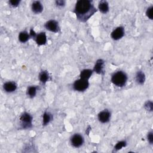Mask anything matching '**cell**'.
I'll use <instances>...</instances> for the list:
<instances>
[{
	"label": "cell",
	"mask_w": 153,
	"mask_h": 153,
	"mask_svg": "<svg viewBox=\"0 0 153 153\" xmlns=\"http://www.w3.org/2000/svg\"><path fill=\"white\" fill-rule=\"evenodd\" d=\"M99 10L102 13H106L109 11V5L108 3L105 1H101L98 6Z\"/></svg>",
	"instance_id": "14"
},
{
	"label": "cell",
	"mask_w": 153,
	"mask_h": 153,
	"mask_svg": "<svg viewBox=\"0 0 153 153\" xmlns=\"http://www.w3.org/2000/svg\"><path fill=\"white\" fill-rule=\"evenodd\" d=\"M126 142L125 141H120L118 142L116 145L115 146V149L117 150L121 149L122 148L126 147Z\"/></svg>",
	"instance_id": "20"
},
{
	"label": "cell",
	"mask_w": 153,
	"mask_h": 153,
	"mask_svg": "<svg viewBox=\"0 0 153 153\" xmlns=\"http://www.w3.org/2000/svg\"><path fill=\"white\" fill-rule=\"evenodd\" d=\"M20 121L22 123V125L24 129L26 128H30L32 126V117L31 116L27 113H25L23 114L20 118Z\"/></svg>",
	"instance_id": "4"
},
{
	"label": "cell",
	"mask_w": 153,
	"mask_h": 153,
	"mask_svg": "<svg viewBox=\"0 0 153 153\" xmlns=\"http://www.w3.org/2000/svg\"><path fill=\"white\" fill-rule=\"evenodd\" d=\"M148 141L150 143V144H152L153 142V135H152V132H150L148 133Z\"/></svg>",
	"instance_id": "23"
},
{
	"label": "cell",
	"mask_w": 153,
	"mask_h": 153,
	"mask_svg": "<svg viewBox=\"0 0 153 153\" xmlns=\"http://www.w3.org/2000/svg\"><path fill=\"white\" fill-rule=\"evenodd\" d=\"M30 35H31L32 37L35 38L36 36H37V34H36V33L35 32V31H34L33 30H31V31H30Z\"/></svg>",
	"instance_id": "26"
},
{
	"label": "cell",
	"mask_w": 153,
	"mask_h": 153,
	"mask_svg": "<svg viewBox=\"0 0 153 153\" xmlns=\"http://www.w3.org/2000/svg\"><path fill=\"white\" fill-rule=\"evenodd\" d=\"M45 27L47 30L55 33L58 32L60 30V27L58 23L54 20H51L48 21L45 24Z\"/></svg>",
	"instance_id": "5"
},
{
	"label": "cell",
	"mask_w": 153,
	"mask_h": 153,
	"mask_svg": "<svg viewBox=\"0 0 153 153\" xmlns=\"http://www.w3.org/2000/svg\"><path fill=\"white\" fill-rule=\"evenodd\" d=\"M93 74V71L89 69H86L82 70L80 73V78L88 80Z\"/></svg>",
	"instance_id": "13"
},
{
	"label": "cell",
	"mask_w": 153,
	"mask_h": 153,
	"mask_svg": "<svg viewBox=\"0 0 153 153\" xmlns=\"http://www.w3.org/2000/svg\"><path fill=\"white\" fill-rule=\"evenodd\" d=\"M145 108L148 110L152 111V103L151 102H148L145 104Z\"/></svg>",
	"instance_id": "24"
},
{
	"label": "cell",
	"mask_w": 153,
	"mask_h": 153,
	"mask_svg": "<svg viewBox=\"0 0 153 153\" xmlns=\"http://www.w3.org/2000/svg\"><path fill=\"white\" fill-rule=\"evenodd\" d=\"M32 10L34 13H41L43 10V6L39 1H34L32 4Z\"/></svg>",
	"instance_id": "11"
},
{
	"label": "cell",
	"mask_w": 153,
	"mask_h": 153,
	"mask_svg": "<svg viewBox=\"0 0 153 153\" xmlns=\"http://www.w3.org/2000/svg\"><path fill=\"white\" fill-rule=\"evenodd\" d=\"M37 93V87L35 86H31L27 90V94L30 98H34Z\"/></svg>",
	"instance_id": "19"
},
{
	"label": "cell",
	"mask_w": 153,
	"mask_h": 153,
	"mask_svg": "<svg viewBox=\"0 0 153 153\" xmlns=\"http://www.w3.org/2000/svg\"><path fill=\"white\" fill-rule=\"evenodd\" d=\"M36 43L39 46L44 45L47 42V37L44 32H41L35 37Z\"/></svg>",
	"instance_id": "9"
},
{
	"label": "cell",
	"mask_w": 153,
	"mask_h": 153,
	"mask_svg": "<svg viewBox=\"0 0 153 153\" xmlns=\"http://www.w3.org/2000/svg\"><path fill=\"white\" fill-rule=\"evenodd\" d=\"M56 5L59 7H62L65 6V1H56Z\"/></svg>",
	"instance_id": "25"
},
{
	"label": "cell",
	"mask_w": 153,
	"mask_h": 153,
	"mask_svg": "<svg viewBox=\"0 0 153 153\" xmlns=\"http://www.w3.org/2000/svg\"><path fill=\"white\" fill-rule=\"evenodd\" d=\"M96 11L94 6L89 0H79L74 8V13L77 18L82 22L88 20Z\"/></svg>",
	"instance_id": "1"
},
{
	"label": "cell",
	"mask_w": 153,
	"mask_h": 153,
	"mask_svg": "<svg viewBox=\"0 0 153 153\" xmlns=\"http://www.w3.org/2000/svg\"><path fill=\"white\" fill-rule=\"evenodd\" d=\"M20 1H18V0H12V1H10L9 3L10 5L13 7H18L19 4H20Z\"/></svg>",
	"instance_id": "22"
},
{
	"label": "cell",
	"mask_w": 153,
	"mask_h": 153,
	"mask_svg": "<svg viewBox=\"0 0 153 153\" xmlns=\"http://www.w3.org/2000/svg\"><path fill=\"white\" fill-rule=\"evenodd\" d=\"M136 80L138 84L143 85L145 81V74L142 71H139L136 76Z\"/></svg>",
	"instance_id": "15"
},
{
	"label": "cell",
	"mask_w": 153,
	"mask_h": 153,
	"mask_svg": "<svg viewBox=\"0 0 153 153\" xmlns=\"http://www.w3.org/2000/svg\"><path fill=\"white\" fill-rule=\"evenodd\" d=\"M111 118V113L107 110H105L98 114V119L99 121L102 123H106L108 122Z\"/></svg>",
	"instance_id": "8"
},
{
	"label": "cell",
	"mask_w": 153,
	"mask_h": 153,
	"mask_svg": "<svg viewBox=\"0 0 153 153\" xmlns=\"http://www.w3.org/2000/svg\"><path fill=\"white\" fill-rule=\"evenodd\" d=\"M152 9H153L152 6H151L150 7H149V8L147 9V11H146V15H147V16L149 19H150L151 20H152V18H153V17H152Z\"/></svg>",
	"instance_id": "21"
},
{
	"label": "cell",
	"mask_w": 153,
	"mask_h": 153,
	"mask_svg": "<svg viewBox=\"0 0 153 153\" xmlns=\"http://www.w3.org/2000/svg\"><path fill=\"white\" fill-rule=\"evenodd\" d=\"M17 89V85L15 82L8 81L4 85V89L6 92L11 93L15 91Z\"/></svg>",
	"instance_id": "10"
},
{
	"label": "cell",
	"mask_w": 153,
	"mask_h": 153,
	"mask_svg": "<svg viewBox=\"0 0 153 153\" xmlns=\"http://www.w3.org/2000/svg\"><path fill=\"white\" fill-rule=\"evenodd\" d=\"M39 80L41 82L46 83L49 79V75L47 71H42L39 76Z\"/></svg>",
	"instance_id": "17"
},
{
	"label": "cell",
	"mask_w": 153,
	"mask_h": 153,
	"mask_svg": "<svg viewBox=\"0 0 153 153\" xmlns=\"http://www.w3.org/2000/svg\"><path fill=\"white\" fill-rule=\"evenodd\" d=\"M30 35L28 34L27 32L26 31H23L21 32L19 35V39L21 43H25L27 42L28 39H30Z\"/></svg>",
	"instance_id": "16"
},
{
	"label": "cell",
	"mask_w": 153,
	"mask_h": 153,
	"mask_svg": "<svg viewBox=\"0 0 153 153\" xmlns=\"http://www.w3.org/2000/svg\"><path fill=\"white\" fill-rule=\"evenodd\" d=\"M127 80L128 77L126 74L123 71H118L114 73L111 78V81L114 85L118 87L124 86L126 84Z\"/></svg>",
	"instance_id": "2"
},
{
	"label": "cell",
	"mask_w": 153,
	"mask_h": 153,
	"mask_svg": "<svg viewBox=\"0 0 153 153\" xmlns=\"http://www.w3.org/2000/svg\"><path fill=\"white\" fill-rule=\"evenodd\" d=\"M104 62L102 59H99L97 61L94 67V71L97 74H101L103 71Z\"/></svg>",
	"instance_id": "12"
},
{
	"label": "cell",
	"mask_w": 153,
	"mask_h": 153,
	"mask_svg": "<svg viewBox=\"0 0 153 153\" xmlns=\"http://www.w3.org/2000/svg\"><path fill=\"white\" fill-rule=\"evenodd\" d=\"M83 142H84V140H83L82 136L79 134H75L71 138V144L75 148L81 147L82 145Z\"/></svg>",
	"instance_id": "7"
},
{
	"label": "cell",
	"mask_w": 153,
	"mask_h": 153,
	"mask_svg": "<svg viewBox=\"0 0 153 153\" xmlns=\"http://www.w3.org/2000/svg\"><path fill=\"white\" fill-rule=\"evenodd\" d=\"M124 35V29L123 27L120 26L117 27L116 30H114L113 32L111 33V37L113 39L118 40L121 39Z\"/></svg>",
	"instance_id": "6"
},
{
	"label": "cell",
	"mask_w": 153,
	"mask_h": 153,
	"mask_svg": "<svg viewBox=\"0 0 153 153\" xmlns=\"http://www.w3.org/2000/svg\"><path fill=\"white\" fill-rule=\"evenodd\" d=\"M52 118V116L49 113H47V112H46L44 115H43V125H44V126H46V125L48 124L50 121H51Z\"/></svg>",
	"instance_id": "18"
},
{
	"label": "cell",
	"mask_w": 153,
	"mask_h": 153,
	"mask_svg": "<svg viewBox=\"0 0 153 153\" xmlns=\"http://www.w3.org/2000/svg\"><path fill=\"white\" fill-rule=\"evenodd\" d=\"M89 85L88 80L80 78L79 80L75 81L74 83V89L76 91L82 92L86 90Z\"/></svg>",
	"instance_id": "3"
}]
</instances>
